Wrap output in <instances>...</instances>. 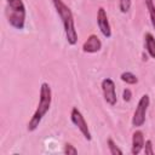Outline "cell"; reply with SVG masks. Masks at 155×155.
Returning a JSON list of instances; mask_svg holds the SVG:
<instances>
[{
	"mask_svg": "<svg viewBox=\"0 0 155 155\" xmlns=\"http://www.w3.org/2000/svg\"><path fill=\"white\" fill-rule=\"evenodd\" d=\"M144 148V137L142 131H134L132 134V148L131 153L133 155L139 154Z\"/></svg>",
	"mask_w": 155,
	"mask_h": 155,
	"instance_id": "9",
	"label": "cell"
},
{
	"mask_svg": "<svg viewBox=\"0 0 155 155\" xmlns=\"http://www.w3.org/2000/svg\"><path fill=\"white\" fill-rule=\"evenodd\" d=\"M70 119H71V122L79 128V131L82 133V136L87 139V140H91V132L88 130V126H87V122L85 121V117L82 116L81 111L78 109V108H73L71 109V113H70Z\"/></svg>",
	"mask_w": 155,
	"mask_h": 155,
	"instance_id": "5",
	"label": "cell"
},
{
	"mask_svg": "<svg viewBox=\"0 0 155 155\" xmlns=\"http://www.w3.org/2000/svg\"><path fill=\"white\" fill-rule=\"evenodd\" d=\"M64 154L75 155V154H78V149H76L74 145H71L70 143H67V144L64 145Z\"/></svg>",
	"mask_w": 155,
	"mask_h": 155,
	"instance_id": "16",
	"label": "cell"
},
{
	"mask_svg": "<svg viewBox=\"0 0 155 155\" xmlns=\"http://www.w3.org/2000/svg\"><path fill=\"white\" fill-rule=\"evenodd\" d=\"M51 102H52V92H51V87L47 82H42L40 86V97H39V104L33 114V116L30 117L29 122H28V131L33 132L35 131L42 117L46 115V113L50 110L51 107Z\"/></svg>",
	"mask_w": 155,
	"mask_h": 155,
	"instance_id": "1",
	"label": "cell"
},
{
	"mask_svg": "<svg viewBox=\"0 0 155 155\" xmlns=\"http://www.w3.org/2000/svg\"><path fill=\"white\" fill-rule=\"evenodd\" d=\"M143 150H144V153H145L147 155H154L153 142H151L150 139H148V140L144 142V148H143Z\"/></svg>",
	"mask_w": 155,
	"mask_h": 155,
	"instance_id": "15",
	"label": "cell"
},
{
	"mask_svg": "<svg viewBox=\"0 0 155 155\" xmlns=\"http://www.w3.org/2000/svg\"><path fill=\"white\" fill-rule=\"evenodd\" d=\"M131 4H132L131 0H119V8H120V11L122 13L128 12V10L131 8Z\"/></svg>",
	"mask_w": 155,
	"mask_h": 155,
	"instance_id": "14",
	"label": "cell"
},
{
	"mask_svg": "<svg viewBox=\"0 0 155 155\" xmlns=\"http://www.w3.org/2000/svg\"><path fill=\"white\" fill-rule=\"evenodd\" d=\"M131 97H132L131 90H130V88L124 90V92H122V98H124V101H125V102H130V101H131Z\"/></svg>",
	"mask_w": 155,
	"mask_h": 155,
	"instance_id": "17",
	"label": "cell"
},
{
	"mask_svg": "<svg viewBox=\"0 0 155 155\" xmlns=\"http://www.w3.org/2000/svg\"><path fill=\"white\" fill-rule=\"evenodd\" d=\"M101 48H102V42H101L99 38L97 35H94V34H91L87 38V40L84 42V45H82V51L87 52V53L98 52Z\"/></svg>",
	"mask_w": 155,
	"mask_h": 155,
	"instance_id": "8",
	"label": "cell"
},
{
	"mask_svg": "<svg viewBox=\"0 0 155 155\" xmlns=\"http://www.w3.org/2000/svg\"><path fill=\"white\" fill-rule=\"evenodd\" d=\"M107 144H108V148H109V153L111 155H122V150L116 145V143L111 138H108Z\"/></svg>",
	"mask_w": 155,
	"mask_h": 155,
	"instance_id": "13",
	"label": "cell"
},
{
	"mask_svg": "<svg viewBox=\"0 0 155 155\" xmlns=\"http://www.w3.org/2000/svg\"><path fill=\"white\" fill-rule=\"evenodd\" d=\"M120 79H121L124 82L128 84V85H136V84L138 82V78H137L133 73H131V71H124V73L120 75Z\"/></svg>",
	"mask_w": 155,
	"mask_h": 155,
	"instance_id": "11",
	"label": "cell"
},
{
	"mask_svg": "<svg viewBox=\"0 0 155 155\" xmlns=\"http://www.w3.org/2000/svg\"><path fill=\"white\" fill-rule=\"evenodd\" d=\"M149 103H150V99H149V96H148V94H143V96L139 98L138 104H137V107H136V110H134V113H133L132 126H134V127H140V126L144 125V122H145V114H147Z\"/></svg>",
	"mask_w": 155,
	"mask_h": 155,
	"instance_id": "4",
	"label": "cell"
},
{
	"mask_svg": "<svg viewBox=\"0 0 155 155\" xmlns=\"http://www.w3.org/2000/svg\"><path fill=\"white\" fill-rule=\"evenodd\" d=\"M144 44H145V48H147V52L149 53V56L151 58H155V38L153 36V34L145 33Z\"/></svg>",
	"mask_w": 155,
	"mask_h": 155,
	"instance_id": "10",
	"label": "cell"
},
{
	"mask_svg": "<svg viewBox=\"0 0 155 155\" xmlns=\"http://www.w3.org/2000/svg\"><path fill=\"white\" fill-rule=\"evenodd\" d=\"M101 86H102V91H103V96H104L105 102L109 105H115L117 102V98H116V88H115L114 81L109 78H105L102 80Z\"/></svg>",
	"mask_w": 155,
	"mask_h": 155,
	"instance_id": "6",
	"label": "cell"
},
{
	"mask_svg": "<svg viewBox=\"0 0 155 155\" xmlns=\"http://www.w3.org/2000/svg\"><path fill=\"white\" fill-rule=\"evenodd\" d=\"M25 6L22 0H6V17L11 27L23 29L25 24Z\"/></svg>",
	"mask_w": 155,
	"mask_h": 155,
	"instance_id": "3",
	"label": "cell"
},
{
	"mask_svg": "<svg viewBox=\"0 0 155 155\" xmlns=\"http://www.w3.org/2000/svg\"><path fill=\"white\" fill-rule=\"evenodd\" d=\"M145 1V6L148 8V12H149V16H150V21H151V24L155 29V4H154V0H144Z\"/></svg>",
	"mask_w": 155,
	"mask_h": 155,
	"instance_id": "12",
	"label": "cell"
},
{
	"mask_svg": "<svg viewBox=\"0 0 155 155\" xmlns=\"http://www.w3.org/2000/svg\"><path fill=\"white\" fill-rule=\"evenodd\" d=\"M52 2H53V6H54L58 16L62 19L68 44L69 45H75L78 42V33H76V29H75L74 17H73L71 10L62 0H52Z\"/></svg>",
	"mask_w": 155,
	"mask_h": 155,
	"instance_id": "2",
	"label": "cell"
},
{
	"mask_svg": "<svg viewBox=\"0 0 155 155\" xmlns=\"http://www.w3.org/2000/svg\"><path fill=\"white\" fill-rule=\"evenodd\" d=\"M97 24H98V28H99L101 33L103 34V36H105V38L111 36V29H110V24H109V21H108V16H107V12L103 7L98 8Z\"/></svg>",
	"mask_w": 155,
	"mask_h": 155,
	"instance_id": "7",
	"label": "cell"
}]
</instances>
